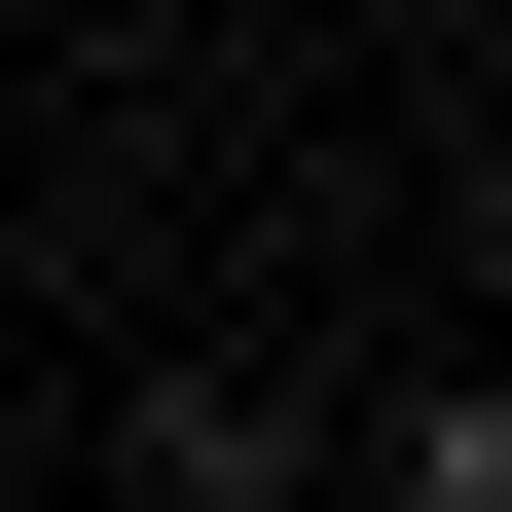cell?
Here are the masks:
<instances>
[{
  "label": "cell",
  "instance_id": "1",
  "mask_svg": "<svg viewBox=\"0 0 512 512\" xmlns=\"http://www.w3.org/2000/svg\"><path fill=\"white\" fill-rule=\"evenodd\" d=\"M366 512H512V439H476V403H403V476H366Z\"/></svg>",
  "mask_w": 512,
  "mask_h": 512
}]
</instances>
